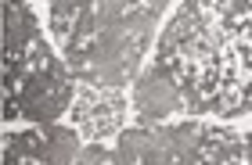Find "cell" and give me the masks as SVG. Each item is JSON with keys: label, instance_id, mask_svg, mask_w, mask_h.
Instances as JSON below:
<instances>
[{"label": "cell", "instance_id": "6da1fadb", "mask_svg": "<svg viewBox=\"0 0 252 165\" xmlns=\"http://www.w3.org/2000/svg\"><path fill=\"white\" fill-rule=\"evenodd\" d=\"M72 115L90 137H108L123 122V97L116 86H94L90 82V86L79 90Z\"/></svg>", "mask_w": 252, "mask_h": 165}]
</instances>
